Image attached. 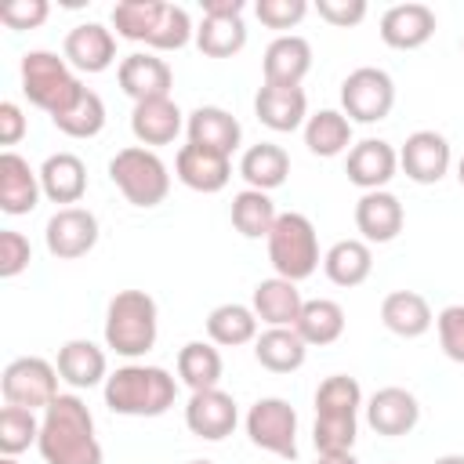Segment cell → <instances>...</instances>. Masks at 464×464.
<instances>
[{
    "instance_id": "1",
    "label": "cell",
    "mask_w": 464,
    "mask_h": 464,
    "mask_svg": "<svg viewBox=\"0 0 464 464\" xmlns=\"http://www.w3.org/2000/svg\"><path fill=\"white\" fill-rule=\"evenodd\" d=\"M36 450L44 464H102V442L94 435V417L87 402L72 392H62L40 413Z\"/></svg>"
},
{
    "instance_id": "2",
    "label": "cell",
    "mask_w": 464,
    "mask_h": 464,
    "mask_svg": "<svg viewBox=\"0 0 464 464\" xmlns=\"http://www.w3.org/2000/svg\"><path fill=\"white\" fill-rule=\"evenodd\" d=\"M105 406L120 417H163L178 399V381L163 366L127 362L105 377Z\"/></svg>"
},
{
    "instance_id": "3",
    "label": "cell",
    "mask_w": 464,
    "mask_h": 464,
    "mask_svg": "<svg viewBox=\"0 0 464 464\" xmlns=\"http://www.w3.org/2000/svg\"><path fill=\"white\" fill-rule=\"evenodd\" d=\"M160 308L145 290H120L105 308V348L123 359H141L156 348Z\"/></svg>"
},
{
    "instance_id": "4",
    "label": "cell",
    "mask_w": 464,
    "mask_h": 464,
    "mask_svg": "<svg viewBox=\"0 0 464 464\" xmlns=\"http://www.w3.org/2000/svg\"><path fill=\"white\" fill-rule=\"evenodd\" d=\"M18 76H22V94L29 98V105L44 109L51 120L58 112H65L83 94L80 76L54 51H25L22 65H18Z\"/></svg>"
},
{
    "instance_id": "5",
    "label": "cell",
    "mask_w": 464,
    "mask_h": 464,
    "mask_svg": "<svg viewBox=\"0 0 464 464\" xmlns=\"http://www.w3.org/2000/svg\"><path fill=\"white\" fill-rule=\"evenodd\" d=\"M109 178L112 185L123 192V199L130 207H160L170 192V170L167 163L156 156V149L145 145H127L109 160Z\"/></svg>"
},
{
    "instance_id": "6",
    "label": "cell",
    "mask_w": 464,
    "mask_h": 464,
    "mask_svg": "<svg viewBox=\"0 0 464 464\" xmlns=\"http://www.w3.org/2000/svg\"><path fill=\"white\" fill-rule=\"evenodd\" d=\"M268 261H272L276 276H283L290 283L308 279L319 268V261H323L319 257L315 225L304 214H297V210L279 214V221L268 232Z\"/></svg>"
},
{
    "instance_id": "7",
    "label": "cell",
    "mask_w": 464,
    "mask_h": 464,
    "mask_svg": "<svg viewBox=\"0 0 464 464\" xmlns=\"http://www.w3.org/2000/svg\"><path fill=\"white\" fill-rule=\"evenodd\" d=\"M0 392L7 406H25V410H47L62 392H58V366L40 359V355H22L11 359L0 373Z\"/></svg>"
},
{
    "instance_id": "8",
    "label": "cell",
    "mask_w": 464,
    "mask_h": 464,
    "mask_svg": "<svg viewBox=\"0 0 464 464\" xmlns=\"http://www.w3.org/2000/svg\"><path fill=\"white\" fill-rule=\"evenodd\" d=\"M395 105V83L377 65H359L341 80V112L352 123H381Z\"/></svg>"
},
{
    "instance_id": "9",
    "label": "cell",
    "mask_w": 464,
    "mask_h": 464,
    "mask_svg": "<svg viewBox=\"0 0 464 464\" xmlns=\"http://www.w3.org/2000/svg\"><path fill=\"white\" fill-rule=\"evenodd\" d=\"M246 435L257 450L276 453L283 460H294L297 457V413H294V406L279 395L257 399L246 410Z\"/></svg>"
},
{
    "instance_id": "10",
    "label": "cell",
    "mask_w": 464,
    "mask_h": 464,
    "mask_svg": "<svg viewBox=\"0 0 464 464\" xmlns=\"http://www.w3.org/2000/svg\"><path fill=\"white\" fill-rule=\"evenodd\" d=\"M44 243H47L51 257L76 261V257L94 250V243H98V218L87 207H58L47 218Z\"/></svg>"
},
{
    "instance_id": "11",
    "label": "cell",
    "mask_w": 464,
    "mask_h": 464,
    "mask_svg": "<svg viewBox=\"0 0 464 464\" xmlns=\"http://www.w3.org/2000/svg\"><path fill=\"white\" fill-rule=\"evenodd\" d=\"M239 424V410H236V399L221 388H207V392H192L188 402H185V428L196 435V439H207V442H221L236 431Z\"/></svg>"
},
{
    "instance_id": "12",
    "label": "cell",
    "mask_w": 464,
    "mask_h": 464,
    "mask_svg": "<svg viewBox=\"0 0 464 464\" xmlns=\"http://www.w3.org/2000/svg\"><path fill=\"white\" fill-rule=\"evenodd\" d=\"M450 163H453V152H450V141L439 130H413L399 149V167L417 185L442 181Z\"/></svg>"
},
{
    "instance_id": "13",
    "label": "cell",
    "mask_w": 464,
    "mask_h": 464,
    "mask_svg": "<svg viewBox=\"0 0 464 464\" xmlns=\"http://www.w3.org/2000/svg\"><path fill=\"white\" fill-rule=\"evenodd\" d=\"M420 420V402L413 392L399 388V384H388V388H377L370 399H366V424L384 435V439H399V435H410Z\"/></svg>"
},
{
    "instance_id": "14",
    "label": "cell",
    "mask_w": 464,
    "mask_h": 464,
    "mask_svg": "<svg viewBox=\"0 0 464 464\" xmlns=\"http://www.w3.org/2000/svg\"><path fill=\"white\" fill-rule=\"evenodd\" d=\"M116 80H120V91L127 98H134V105H138V102H152V98H170L174 69L149 51H134L120 62Z\"/></svg>"
},
{
    "instance_id": "15",
    "label": "cell",
    "mask_w": 464,
    "mask_h": 464,
    "mask_svg": "<svg viewBox=\"0 0 464 464\" xmlns=\"http://www.w3.org/2000/svg\"><path fill=\"white\" fill-rule=\"evenodd\" d=\"M399 170V152L384 141V138H362L348 149V160H344V174L355 188L362 192H377L384 188Z\"/></svg>"
},
{
    "instance_id": "16",
    "label": "cell",
    "mask_w": 464,
    "mask_h": 464,
    "mask_svg": "<svg viewBox=\"0 0 464 464\" xmlns=\"http://www.w3.org/2000/svg\"><path fill=\"white\" fill-rule=\"evenodd\" d=\"M62 58L76 72H105L116 62V36L102 22H80L65 33Z\"/></svg>"
},
{
    "instance_id": "17",
    "label": "cell",
    "mask_w": 464,
    "mask_h": 464,
    "mask_svg": "<svg viewBox=\"0 0 464 464\" xmlns=\"http://www.w3.org/2000/svg\"><path fill=\"white\" fill-rule=\"evenodd\" d=\"M44 188H40V170L29 167L25 156H18L14 149L0 152V210L11 218H22L29 210H36Z\"/></svg>"
},
{
    "instance_id": "18",
    "label": "cell",
    "mask_w": 464,
    "mask_h": 464,
    "mask_svg": "<svg viewBox=\"0 0 464 464\" xmlns=\"http://www.w3.org/2000/svg\"><path fill=\"white\" fill-rule=\"evenodd\" d=\"M406 225V210L399 203L395 192L377 188V192H362L355 203V228L362 243H392Z\"/></svg>"
},
{
    "instance_id": "19",
    "label": "cell",
    "mask_w": 464,
    "mask_h": 464,
    "mask_svg": "<svg viewBox=\"0 0 464 464\" xmlns=\"http://www.w3.org/2000/svg\"><path fill=\"white\" fill-rule=\"evenodd\" d=\"M435 36V11L428 4H395L381 14V40L395 51H417Z\"/></svg>"
},
{
    "instance_id": "20",
    "label": "cell",
    "mask_w": 464,
    "mask_h": 464,
    "mask_svg": "<svg viewBox=\"0 0 464 464\" xmlns=\"http://www.w3.org/2000/svg\"><path fill=\"white\" fill-rule=\"evenodd\" d=\"M312 69V44L297 33H279L268 47H265V58H261V72H265V83H276V87H301V80L308 76Z\"/></svg>"
},
{
    "instance_id": "21",
    "label": "cell",
    "mask_w": 464,
    "mask_h": 464,
    "mask_svg": "<svg viewBox=\"0 0 464 464\" xmlns=\"http://www.w3.org/2000/svg\"><path fill=\"white\" fill-rule=\"evenodd\" d=\"M185 134H188V145H199V149H210V152H221V156L232 160V152L239 149L243 127H239V120L228 109H221V105H199V109L188 112Z\"/></svg>"
},
{
    "instance_id": "22",
    "label": "cell",
    "mask_w": 464,
    "mask_h": 464,
    "mask_svg": "<svg viewBox=\"0 0 464 464\" xmlns=\"http://www.w3.org/2000/svg\"><path fill=\"white\" fill-rule=\"evenodd\" d=\"M174 174L185 188L192 192H221L232 178V160L221 156V152H210V149H199V145H181L178 156H174Z\"/></svg>"
},
{
    "instance_id": "23",
    "label": "cell",
    "mask_w": 464,
    "mask_h": 464,
    "mask_svg": "<svg viewBox=\"0 0 464 464\" xmlns=\"http://www.w3.org/2000/svg\"><path fill=\"white\" fill-rule=\"evenodd\" d=\"M254 112L257 120L276 130V134H290L297 127H304L308 120V94L301 87H276V83H261L254 94Z\"/></svg>"
},
{
    "instance_id": "24",
    "label": "cell",
    "mask_w": 464,
    "mask_h": 464,
    "mask_svg": "<svg viewBox=\"0 0 464 464\" xmlns=\"http://www.w3.org/2000/svg\"><path fill=\"white\" fill-rule=\"evenodd\" d=\"M185 127V112L178 109L174 98H152V102H138L130 112V134L138 138V145L156 149V145H170Z\"/></svg>"
},
{
    "instance_id": "25",
    "label": "cell",
    "mask_w": 464,
    "mask_h": 464,
    "mask_svg": "<svg viewBox=\"0 0 464 464\" xmlns=\"http://www.w3.org/2000/svg\"><path fill=\"white\" fill-rule=\"evenodd\" d=\"M250 308H254V315L265 326H297L301 308H304V297H301L297 283H290L283 276H272V279H261L254 286Z\"/></svg>"
},
{
    "instance_id": "26",
    "label": "cell",
    "mask_w": 464,
    "mask_h": 464,
    "mask_svg": "<svg viewBox=\"0 0 464 464\" xmlns=\"http://www.w3.org/2000/svg\"><path fill=\"white\" fill-rule=\"evenodd\" d=\"M58 377L69 384V388H94V384H105V377H109V359H105V352L94 344V341H87V337H72V341H65L62 348H58Z\"/></svg>"
},
{
    "instance_id": "27",
    "label": "cell",
    "mask_w": 464,
    "mask_h": 464,
    "mask_svg": "<svg viewBox=\"0 0 464 464\" xmlns=\"http://www.w3.org/2000/svg\"><path fill=\"white\" fill-rule=\"evenodd\" d=\"M40 188L51 203L76 207L87 192V167L76 152H51L40 167Z\"/></svg>"
},
{
    "instance_id": "28",
    "label": "cell",
    "mask_w": 464,
    "mask_h": 464,
    "mask_svg": "<svg viewBox=\"0 0 464 464\" xmlns=\"http://www.w3.org/2000/svg\"><path fill=\"white\" fill-rule=\"evenodd\" d=\"M381 323L395 334V337H424L435 323L431 315V304L424 301V294L417 290H392L384 301H381Z\"/></svg>"
},
{
    "instance_id": "29",
    "label": "cell",
    "mask_w": 464,
    "mask_h": 464,
    "mask_svg": "<svg viewBox=\"0 0 464 464\" xmlns=\"http://www.w3.org/2000/svg\"><path fill=\"white\" fill-rule=\"evenodd\" d=\"M254 359L268 370V373H294L304 366L308 359V344L301 341V334L294 326H268L265 334H257L254 341Z\"/></svg>"
},
{
    "instance_id": "30",
    "label": "cell",
    "mask_w": 464,
    "mask_h": 464,
    "mask_svg": "<svg viewBox=\"0 0 464 464\" xmlns=\"http://www.w3.org/2000/svg\"><path fill=\"white\" fill-rule=\"evenodd\" d=\"M239 174L246 181V188H257V192H272L286 181L290 174V156L283 145L276 141H257L250 145L243 156H239Z\"/></svg>"
},
{
    "instance_id": "31",
    "label": "cell",
    "mask_w": 464,
    "mask_h": 464,
    "mask_svg": "<svg viewBox=\"0 0 464 464\" xmlns=\"http://www.w3.org/2000/svg\"><path fill=\"white\" fill-rule=\"evenodd\" d=\"M323 272H326V279L334 286H344V290L366 283L370 272H373V250H370V243H362V239H337L323 254Z\"/></svg>"
},
{
    "instance_id": "32",
    "label": "cell",
    "mask_w": 464,
    "mask_h": 464,
    "mask_svg": "<svg viewBox=\"0 0 464 464\" xmlns=\"http://www.w3.org/2000/svg\"><path fill=\"white\" fill-rule=\"evenodd\" d=\"M257 315L250 304H239V301H225L218 308H210L207 315V337L210 344H221V348H239V344H250L257 341Z\"/></svg>"
},
{
    "instance_id": "33",
    "label": "cell",
    "mask_w": 464,
    "mask_h": 464,
    "mask_svg": "<svg viewBox=\"0 0 464 464\" xmlns=\"http://www.w3.org/2000/svg\"><path fill=\"white\" fill-rule=\"evenodd\" d=\"M304 145L312 156H341L352 145V120L341 109H319L304 120Z\"/></svg>"
},
{
    "instance_id": "34",
    "label": "cell",
    "mask_w": 464,
    "mask_h": 464,
    "mask_svg": "<svg viewBox=\"0 0 464 464\" xmlns=\"http://www.w3.org/2000/svg\"><path fill=\"white\" fill-rule=\"evenodd\" d=\"M196 47L207 58H232L246 47V25L243 14H203L196 25Z\"/></svg>"
},
{
    "instance_id": "35",
    "label": "cell",
    "mask_w": 464,
    "mask_h": 464,
    "mask_svg": "<svg viewBox=\"0 0 464 464\" xmlns=\"http://www.w3.org/2000/svg\"><path fill=\"white\" fill-rule=\"evenodd\" d=\"M221 373H225V362H221V352L210 341L181 344V352H178V377H181V384H188L192 392H207V388L221 384Z\"/></svg>"
},
{
    "instance_id": "36",
    "label": "cell",
    "mask_w": 464,
    "mask_h": 464,
    "mask_svg": "<svg viewBox=\"0 0 464 464\" xmlns=\"http://www.w3.org/2000/svg\"><path fill=\"white\" fill-rule=\"evenodd\" d=\"M297 334H301V341L312 348H323V344H334L341 334H344V308L337 304V301H330V297H312V301H304V308H301V319H297V326H294Z\"/></svg>"
},
{
    "instance_id": "37",
    "label": "cell",
    "mask_w": 464,
    "mask_h": 464,
    "mask_svg": "<svg viewBox=\"0 0 464 464\" xmlns=\"http://www.w3.org/2000/svg\"><path fill=\"white\" fill-rule=\"evenodd\" d=\"M163 11H167L163 0H120L112 7V29H116V36L149 47L152 36H156V29H160Z\"/></svg>"
},
{
    "instance_id": "38",
    "label": "cell",
    "mask_w": 464,
    "mask_h": 464,
    "mask_svg": "<svg viewBox=\"0 0 464 464\" xmlns=\"http://www.w3.org/2000/svg\"><path fill=\"white\" fill-rule=\"evenodd\" d=\"M279 221V210L272 203L268 192H257V188H243L232 196V225L239 236L246 239H268L272 225Z\"/></svg>"
},
{
    "instance_id": "39",
    "label": "cell",
    "mask_w": 464,
    "mask_h": 464,
    "mask_svg": "<svg viewBox=\"0 0 464 464\" xmlns=\"http://www.w3.org/2000/svg\"><path fill=\"white\" fill-rule=\"evenodd\" d=\"M51 123H54L65 138H94V134H102V127H105V102H102L98 91L83 87V94H80L65 112H58Z\"/></svg>"
},
{
    "instance_id": "40",
    "label": "cell",
    "mask_w": 464,
    "mask_h": 464,
    "mask_svg": "<svg viewBox=\"0 0 464 464\" xmlns=\"http://www.w3.org/2000/svg\"><path fill=\"white\" fill-rule=\"evenodd\" d=\"M362 388L348 373H330L315 388V417H359Z\"/></svg>"
},
{
    "instance_id": "41",
    "label": "cell",
    "mask_w": 464,
    "mask_h": 464,
    "mask_svg": "<svg viewBox=\"0 0 464 464\" xmlns=\"http://www.w3.org/2000/svg\"><path fill=\"white\" fill-rule=\"evenodd\" d=\"M40 439V417L25 406H4L0 410V453L18 457Z\"/></svg>"
},
{
    "instance_id": "42",
    "label": "cell",
    "mask_w": 464,
    "mask_h": 464,
    "mask_svg": "<svg viewBox=\"0 0 464 464\" xmlns=\"http://www.w3.org/2000/svg\"><path fill=\"white\" fill-rule=\"evenodd\" d=\"M359 431V417H315L312 442L319 453H352Z\"/></svg>"
},
{
    "instance_id": "43",
    "label": "cell",
    "mask_w": 464,
    "mask_h": 464,
    "mask_svg": "<svg viewBox=\"0 0 464 464\" xmlns=\"http://www.w3.org/2000/svg\"><path fill=\"white\" fill-rule=\"evenodd\" d=\"M188 40H196V29H192L188 11L178 7V4H167L163 18H160V29H156V36H152L149 47L152 51H181Z\"/></svg>"
},
{
    "instance_id": "44",
    "label": "cell",
    "mask_w": 464,
    "mask_h": 464,
    "mask_svg": "<svg viewBox=\"0 0 464 464\" xmlns=\"http://www.w3.org/2000/svg\"><path fill=\"white\" fill-rule=\"evenodd\" d=\"M435 330H439V344L446 359L464 366V304H446L435 315Z\"/></svg>"
},
{
    "instance_id": "45",
    "label": "cell",
    "mask_w": 464,
    "mask_h": 464,
    "mask_svg": "<svg viewBox=\"0 0 464 464\" xmlns=\"http://www.w3.org/2000/svg\"><path fill=\"white\" fill-rule=\"evenodd\" d=\"M254 14L268 29H294L308 14V4L304 0H257Z\"/></svg>"
},
{
    "instance_id": "46",
    "label": "cell",
    "mask_w": 464,
    "mask_h": 464,
    "mask_svg": "<svg viewBox=\"0 0 464 464\" xmlns=\"http://www.w3.org/2000/svg\"><path fill=\"white\" fill-rule=\"evenodd\" d=\"M29 261H33L29 239L22 232H14V228H4L0 232V276L14 279V276H22L29 268Z\"/></svg>"
},
{
    "instance_id": "47",
    "label": "cell",
    "mask_w": 464,
    "mask_h": 464,
    "mask_svg": "<svg viewBox=\"0 0 464 464\" xmlns=\"http://www.w3.org/2000/svg\"><path fill=\"white\" fill-rule=\"evenodd\" d=\"M51 14V4L47 0H11L0 7V22L7 29H40Z\"/></svg>"
},
{
    "instance_id": "48",
    "label": "cell",
    "mask_w": 464,
    "mask_h": 464,
    "mask_svg": "<svg viewBox=\"0 0 464 464\" xmlns=\"http://www.w3.org/2000/svg\"><path fill=\"white\" fill-rule=\"evenodd\" d=\"M315 11L323 22H330L337 29H352L366 18V0H319Z\"/></svg>"
},
{
    "instance_id": "49",
    "label": "cell",
    "mask_w": 464,
    "mask_h": 464,
    "mask_svg": "<svg viewBox=\"0 0 464 464\" xmlns=\"http://www.w3.org/2000/svg\"><path fill=\"white\" fill-rule=\"evenodd\" d=\"M25 116L18 109V102H0V145H18L25 138Z\"/></svg>"
},
{
    "instance_id": "50",
    "label": "cell",
    "mask_w": 464,
    "mask_h": 464,
    "mask_svg": "<svg viewBox=\"0 0 464 464\" xmlns=\"http://www.w3.org/2000/svg\"><path fill=\"white\" fill-rule=\"evenodd\" d=\"M243 0H203V14H243Z\"/></svg>"
},
{
    "instance_id": "51",
    "label": "cell",
    "mask_w": 464,
    "mask_h": 464,
    "mask_svg": "<svg viewBox=\"0 0 464 464\" xmlns=\"http://www.w3.org/2000/svg\"><path fill=\"white\" fill-rule=\"evenodd\" d=\"M315 464H359L355 453H319Z\"/></svg>"
},
{
    "instance_id": "52",
    "label": "cell",
    "mask_w": 464,
    "mask_h": 464,
    "mask_svg": "<svg viewBox=\"0 0 464 464\" xmlns=\"http://www.w3.org/2000/svg\"><path fill=\"white\" fill-rule=\"evenodd\" d=\"M431 464H464V453H446V457H435Z\"/></svg>"
},
{
    "instance_id": "53",
    "label": "cell",
    "mask_w": 464,
    "mask_h": 464,
    "mask_svg": "<svg viewBox=\"0 0 464 464\" xmlns=\"http://www.w3.org/2000/svg\"><path fill=\"white\" fill-rule=\"evenodd\" d=\"M457 181L464 185V156H460V163H457Z\"/></svg>"
},
{
    "instance_id": "54",
    "label": "cell",
    "mask_w": 464,
    "mask_h": 464,
    "mask_svg": "<svg viewBox=\"0 0 464 464\" xmlns=\"http://www.w3.org/2000/svg\"><path fill=\"white\" fill-rule=\"evenodd\" d=\"M0 464H18V460L14 457H0Z\"/></svg>"
},
{
    "instance_id": "55",
    "label": "cell",
    "mask_w": 464,
    "mask_h": 464,
    "mask_svg": "<svg viewBox=\"0 0 464 464\" xmlns=\"http://www.w3.org/2000/svg\"><path fill=\"white\" fill-rule=\"evenodd\" d=\"M188 464H214V460H188Z\"/></svg>"
},
{
    "instance_id": "56",
    "label": "cell",
    "mask_w": 464,
    "mask_h": 464,
    "mask_svg": "<svg viewBox=\"0 0 464 464\" xmlns=\"http://www.w3.org/2000/svg\"><path fill=\"white\" fill-rule=\"evenodd\" d=\"M460 47H464V44H460Z\"/></svg>"
}]
</instances>
